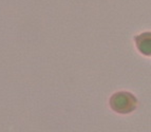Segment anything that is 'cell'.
<instances>
[{"label":"cell","mask_w":151,"mask_h":132,"mask_svg":"<svg viewBox=\"0 0 151 132\" xmlns=\"http://www.w3.org/2000/svg\"><path fill=\"white\" fill-rule=\"evenodd\" d=\"M111 108L117 113L127 114L134 111L137 107V99L133 94L127 91L117 92L110 98Z\"/></svg>","instance_id":"cell-1"},{"label":"cell","mask_w":151,"mask_h":132,"mask_svg":"<svg viewBox=\"0 0 151 132\" xmlns=\"http://www.w3.org/2000/svg\"><path fill=\"white\" fill-rule=\"evenodd\" d=\"M136 47L139 51L143 53L144 55L150 56V33L146 32L141 35L136 36Z\"/></svg>","instance_id":"cell-2"}]
</instances>
